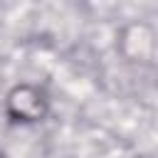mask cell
Here are the masks:
<instances>
[{
  "instance_id": "obj_1",
  "label": "cell",
  "mask_w": 158,
  "mask_h": 158,
  "mask_svg": "<svg viewBox=\"0 0 158 158\" xmlns=\"http://www.w3.org/2000/svg\"><path fill=\"white\" fill-rule=\"evenodd\" d=\"M0 158H5V156H0Z\"/></svg>"
}]
</instances>
